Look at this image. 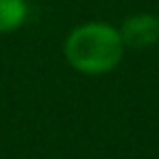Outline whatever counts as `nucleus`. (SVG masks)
I'll return each instance as SVG.
<instances>
[{"instance_id": "obj_3", "label": "nucleus", "mask_w": 159, "mask_h": 159, "mask_svg": "<svg viewBox=\"0 0 159 159\" xmlns=\"http://www.w3.org/2000/svg\"><path fill=\"white\" fill-rule=\"evenodd\" d=\"M31 18L29 0H0V35L20 31Z\"/></svg>"}, {"instance_id": "obj_2", "label": "nucleus", "mask_w": 159, "mask_h": 159, "mask_svg": "<svg viewBox=\"0 0 159 159\" xmlns=\"http://www.w3.org/2000/svg\"><path fill=\"white\" fill-rule=\"evenodd\" d=\"M120 37L126 48L133 50H144L155 44H159V16L150 11H139L129 18L118 26Z\"/></svg>"}, {"instance_id": "obj_1", "label": "nucleus", "mask_w": 159, "mask_h": 159, "mask_svg": "<svg viewBox=\"0 0 159 159\" xmlns=\"http://www.w3.org/2000/svg\"><path fill=\"white\" fill-rule=\"evenodd\" d=\"M120 29L109 22H83L63 39V57L72 70L85 76H102L113 72L124 57Z\"/></svg>"}]
</instances>
